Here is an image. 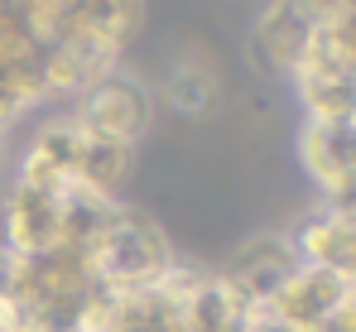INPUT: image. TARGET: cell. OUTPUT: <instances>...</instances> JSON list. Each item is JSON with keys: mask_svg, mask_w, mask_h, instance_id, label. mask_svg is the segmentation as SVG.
Segmentation results:
<instances>
[]
</instances>
